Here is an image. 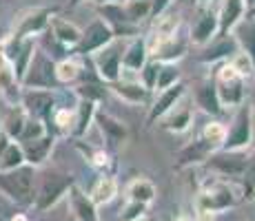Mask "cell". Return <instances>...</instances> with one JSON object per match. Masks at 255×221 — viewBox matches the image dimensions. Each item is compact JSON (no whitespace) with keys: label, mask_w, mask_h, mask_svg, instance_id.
I'll use <instances>...</instances> for the list:
<instances>
[{"label":"cell","mask_w":255,"mask_h":221,"mask_svg":"<svg viewBox=\"0 0 255 221\" xmlns=\"http://www.w3.org/2000/svg\"><path fill=\"white\" fill-rule=\"evenodd\" d=\"M22 164H27L24 159V150L20 146V142L11 140V144L4 148V153L0 155V170H13V168H20Z\"/></svg>","instance_id":"obj_38"},{"label":"cell","mask_w":255,"mask_h":221,"mask_svg":"<svg viewBox=\"0 0 255 221\" xmlns=\"http://www.w3.org/2000/svg\"><path fill=\"white\" fill-rule=\"evenodd\" d=\"M191 42H189V36H182V33H175L173 38H169V40L155 44V47L149 49V56L153 58V60L162 62V65H178L180 60L186 56V51H189Z\"/></svg>","instance_id":"obj_19"},{"label":"cell","mask_w":255,"mask_h":221,"mask_svg":"<svg viewBox=\"0 0 255 221\" xmlns=\"http://www.w3.org/2000/svg\"><path fill=\"white\" fill-rule=\"evenodd\" d=\"M38 186V168L31 164H22L20 168L0 170V193L18 208H33Z\"/></svg>","instance_id":"obj_1"},{"label":"cell","mask_w":255,"mask_h":221,"mask_svg":"<svg viewBox=\"0 0 255 221\" xmlns=\"http://www.w3.org/2000/svg\"><path fill=\"white\" fill-rule=\"evenodd\" d=\"M82 2V0H69V7L73 9V7H78V4H80Z\"/></svg>","instance_id":"obj_55"},{"label":"cell","mask_w":255,"mask_h":221,"mask_svg":"<svg viewBox=\"0 0 255 221\" xmlns=\"http://www.w3.org/2000/svg\"><path fill=\"white\" fill-rule=\"evenodd\" d=\"M60 91V88H58ZM58 91H47V88H22L20 95V106L27 111L29 117L49 124L51 113L58 104Z\"/></svg>","instance_id":"obj_9"},{"label":"cell","mask_w":255,"mask_h":221,"mask_svg":"<svg viewBox=\"0 0 255 221\" xmlns=\"http://www.w3.org/2000/svg\"><path fill=\"white\" fill-rule=\"evenodd\" d=\"M231 33H233L235 42H238L240 51L247 53L255 65V16H251V13L247 11L238 20V24L231 29Z\"/></svg>","instance_id":"obj_27"},{"label":"cell","mask_w":255,"mask_h":221,"mask_svg":"<svg viewBox=\"0 0 255 221\" xmlns=\"http://www.w3.org/2000/svg\"><path fill=\"white\" fill-rule=\"evenodd\" d=\"M27 120H29V115H27V111H24L20 104L18 106H7L4 113H2V120H0V129L7 133L11 140L18 142V137H20L24 124H27Z\"/></svg>","instance_id":"obj_35"},{"label":"cell","mask_w":255,"mask_h":221,"mask_svg":"<svg viewBox=\"0 0 255 221\" xmlns=\"http://www.w3.org/2000/svg\"><path fill=\"white\" fill-rule=\"evenodd\" d=\"M215 88H218L220 102L224 109H238L242 102H247V80L240 75L227 77V80H213Z\"/></svg>","instance_id":"obj_22"},{"label":"cell","mask_w":255,"mask_h":221,"mask_svg":"<svg viewBox=\"0 0 255 221\" xmlns=\"http://www.w3.org/2000/svg\"><path fill=\"white\" fill-rule=\"evenodd\" d=\"M76 184V177L58 168L40 170L38 168V186H36V201L33 210L36 213H47L53 206H58L69 195L71 186Z\"/></svg>","instance_id":"obj_3"},{"label":"cell","mask_w":255,"mask_h":221,"mask_svg":"<svg viewBox=\"0 0 255 221\" xmlns=\"http://www.w3.org/2000/svg\"><path fill=\"white\" fill-rule=\"evenodd\" d=\"M160 129L169 131V133H184L193 126V111H191V104H184V102H178L162 120L158 122Z\"/></svg>","instance_id":"obj_29"},{"label":"cell","mask_w":255,"mask_h":221,"mask_svg":"<svg viewBox=\"0 0 255 221\" xmlns=\"http://www.w3.org/2000/svg\"><path fill=\"white\" fill-rule=\"evenodd\" d=\"M118 195V179L109 173H100L96 181H93L91 190H89V197L93 199L96 206H107L116 199Z\"/></svg>","instance_id":"obj_33"},{"label":"cell","mask_w":255,"mask_h":221,"mask_svg":"<svg viewBox=\"0 0 255 221\" xmlns=\"http://www.w3.org/2000/svg\"><path fill=\"white\" fill-rule=\"evenodd\" d=\"M109 93L118 95L122 102H127V104H144V102H149V97H151V91L138 80V75L135 77H120V80L111 82Z\"/></svg>","instance_id":"obj_21"},{"label":"cell","mask_w":255,"mask_h":221,"mask_svg":"<svg viewBox=\"0 0 255 221\" xmlns=\"http://www.w3.org/2000/svg\"><path fill=\"white\" fill-rule=\"evenodd\" d=\"M9 221H29V217L22 213V210H16V213L11 215V219H9Z\"/></svg>","instance_id":"obj_50"},{"label":"cell","mask_w":255,"mask_h":221,"mask_svg":"<svg viewBox=\"0 0 255 221\" xmlns=\"http://www.w3.org/2000/svg\"><path fill=\"white\" fill-rule=\"evenodd\" d=\"M4 47V56H7L9 65H11L13 73H16L18 82L22 84V77L29 69V62H31L33 53H36V38H16V36H9L2 40Z\"/></svg>","instance_id":"obj_10"},{"label":"cell","mask_w":255,"mask_h":221,"mask_svg":"<svg viewBox=\"0 0 255 221\" xmlns=\"http://www.w3.org/2000/svg\"><path fill=\"white\" fill-rule=\"evenodd\" d=\"M160 65H162V62H158V60H153V58H149V60H146V65L142 67L140 73H138V80H140L146 88H149L151 93L155 91V82H158Z\"/></svg>","instance_id":"obj_42"},{"label":"cell","mask_w":255,"mask_h":221,"mask_svg":"<svg viewBox=\"0 0 255 221\" xmlns=\"http://www.w3.org/2000/svg\"><path fill=\"white\" fill-rule=\"evenodd\" d=\"M96 113H98V104L91 100H80L76 102V117H73V129H71V137L73 140H82V137L89 133L91 124L96 122Z\"/></svg>","instance_id":"obj_31"},{"label":"cell","mask_w":255,"mask_h":221,"mask_svg":"<svg viewBox=\"0 0 255 221\" xmlns=\"http://www.w3.org/2000/svg\"><path fill=\"white\" fill-rule=\"evenodd\" d=\"M251 166V155L249 150H213L209 155V159L204 161V168L211 175H218L220 179H229V181H242L244 173Z\"/></svg>","instance_id":"obj_4"},{"label":"cell","mask_w":255,"mask_h":221,"mask_svg":"<svg viewBox=\"0 0 255 221\" xmlns=\"http://www.w3.org/2000/svg\"><path fill=\"white\" fill-rule=\"evenodd\" d=\"M195 221H215L213 213H204V210H198V219Z\"/></svg>","instance_id":"obj_49"},{"label":"cell","mask_w":255,"mask_h":221,"mask_svg":"<svg viewBox=\"0 0 255 221\" xmlns=\"http://www.w3.org/2000/svg\"><path fill=\"white\" fill-rule=\"evenodd\" d=\"M146 210H149V206H146V204L127 199L125 208L120 210V217H118V221H138L142 217H146Z\"/></svg>","instance_id":"obj_45"},{"label":"cell","mask_w":255,"mask_h":221,"mask_svg":"<svg viewBox=\"0 0 255 221\" xmlns=\"http://www.w3.org/2000/svg\"><path fill=\"white\" fill-rule=\"evenodd\" d=\"M22 88H47V91H58L60 86L56 75V62L47 56L45 49H36L29 69L22 77Z\"/></svg>","instance_id":"obj_6"},{"label":"cell","mask_w":255,"mask_h":221,"mask_svg":"<svg viewBox=\"0 0 255 221\" xmlns=\"http://www.w3.org/2000/svg\"><path fill=\"white\" fill-rule=\"evenodd\" d=\"M149 44H146L144 36H135L131 38L129 44L122 49V71H129L133 75H138L140 69L146 65L149 60Z\"/></svg>","instance_id":"obj_23"},{"label":"cell","mask_w":255,"mask_h":221,"mask_svg":"<svg viewBox=\"0 0 255 221\" xmlns=\"http://www.w3.org/2000/svg\"><path fill=\"white\" fill-rule=\"evenodd\" d=\"M242 197H244L242 186H235L233 181L211 175V179L202 186L198 199H195V208L204 210V213L220 215L229 208H235Z\"/></svg>","instance_id":"obj_2"},{"label":"cell","mask_w":255,"mask_h":221,"mask_svg":"<svg viewBox=\"0 0 255 221\" xmlns=\"http://www.w3.org/2000/svg\"><path fill=\"white\" fill-rule=\"evenodd\" d=\"M155 197H158V188H155V184L151 179H146V177H135V179H131L129 186H127V199L129 201H140V204L151 206Z\"/></svg>","instance_id":"obj_37"},{"label":"cell","mask_w":255,"mask_h":221,"mask_svg":"<svg viewBox=\"0 0 255 221\" xmlns=\"http://www.w3.org/2000/svg\"><path fill=\"white\" fill-rule=\"evenodd\" d=\"M22 95V84L18 82L16 73H13L11 65H9L7 56H4V47L0 40V97L7 106H18Z\"/></svg>","instance_id":"obj_17"},{"label":"cell","mask_w":255,"mask_h":221,"mask_svg":"<svg viewBox=\"0 0 255 221\" xmlns=\"http://www.w3.org/2000/svg\"><path fill=\"white\" fill-rule=\"evenodd\" d=\"M138 221H153V219H146V217H142V219H138Z\"/></svg>","instance_id":"obj_58"},{"label":"cell","mask_w":255,"mask_h":221,"mask_svg":"<svg viewBox=\"0 0 255 221\" xmlns=\"http://www.w3.org/2000/svg\"><path fill=\"white\" fill-rule=\"evenodd\" d=\"M182 82V73H180L178 65H160L158 82H155V91H164V88Z\"/></svg>","instance_id":"obj_41"},{"label":"cell","mask_w":255,"mask_h":221,"mask_svg":"<svg viewBox=\"0 0 255 221\" xmlns=\"http://www.w3.org/2000/svg\"><path fill=\"white\" fill-rule=\"evenodd\" d=\"M193 97H195V106H200V111L207 113L211 117H222L224 113H227V109H224L222 102H220L213 77L198 82L193 88Z\"/></svg>","instance_id":"obj_20"},{"label":"cell","mask_w":255,"mask_h":221,"mask_svg":"<svg viewBox=\"0 0 255 221\" xmlns=\"http://www.w3.org/2000/svg\"><path fill=\"white\" fill-rule=\"evenodd\" d=\"M16 210H22V208H18L16 204H11V201L4 197L2 193H0V221H9Z\"/></svg>","instance_id":"obj_46"},{"label":"cell","mask_w":255,"mask_h":221,"mask_svg":"<svg viewBox=\"0 0 255 221\" xmlns=\"http://www.w3.org/2000/svg\"><path fill=\"white\" fill-rule=\"evenodd\" d=\"M89 60H91L96 75L105 84H111V82L122 77V49L116 44V40L111 44H107L105 49H100V51H96Z\"/></svg>","instance_id":"obj_11"},{"label":"cell","mask_w":255,"mask_h":221,"mask_svg":"<svg viewBox=\"0 0 255 221\" xmlns=\"http://www.w3.org/2000/svg\"><path fill=\"white\" fill-rule=\"evenodd\" d=\"M229 62H231V67L235 69V73H238L240 77H244V80H247V77H253V75H255V65L251 62V58H249L247 53L238 51Z\"/></svg>","instance_id":"obj_44"},{"label":"cell","mask_w":255,"mask_h":221,"mask_svg":"<svg viewBox=\"0 0 255 221\" xmlns=\"http://www.w3.org/2000/svg\"><path fill=\"white\" fill-rule=\"evenodd\" d=\"M122 2H125V11L129 20L138 27L151 18V0H122Z\"/></svg>","instance_id":"obj_39"},{"label":"cell","mask_w":255,"mask_h":221,"mask_svg":"<svg viewBox=\"0 0 255 221\" xmlns=\"http://www.w3.org/2000/svg\"><path fill=\"white\" fill-rule=\"evenodd\" d=\"M11 144V137L7 135V133H4L2 129H0V155L4 153V148H7V146Z\"/></svg>","instance_id":"obj_48"},{"label":"cell","mask_w":255,"mask_h":221,"mask_svg":"<svg viewBox=\"0 0 255 221\" xmlns=\"http://www.w3.org/2000/svg\"><path fill=\"white\" fill-rule=\"evenodd\" d=\"M53 144H56V135L49 133V131L42 137H38V140L27 142V144H20L22 150H24V159H27V164L36 166V168H42V166L47 164L49 155H51Z\"/></svg>","instance_id":"obj_26"},{"label":"cell","mask_w":255,"mask_h":221,"mask_svg":"<svg viewBox=\"0 0 255 221\" xmlns=\"http://www.w3.org/2000/svg\"><path fill=\"white\" fill-rule=\"evenodd\" d=\"M213 146L209 144L207 140L198 137V140H191L186 146L178 150L175 155V161H173V168L175 170H184V168H193V166H204V161L209 159V155L213 153Z\"/></svg>","instance_id":"obj_18"},{"label":"cell","mask_w":255,"mask_h":221,"mask_svg":"<svg viewBox=\"0 0 255 221\" xmlns=\"http://www.w3.org/2000/svg\"><path fill=\"white\" fill-rule=\"evenodd\" d=\"M71 91H73V95L80 97V100H91V102H96V104H100V102L109 95V84H105V82L93 73L89 77L87 75L82 77L76 86H71Z\"/></svg>","instance_id":"obj_32"},{"label":"cell","mask_w":255,"mask_h":221,"mask_svg":"<svg viewBox=\"0 0 255 221\" xmlns=\"http://www.w3.org/2000/svg\"><path fill=\"white\" fill-rule=\"evenodd\" d=\"M171 4H173V0H151V18L149 20H155V18H160L164 11H169Z\"/></svg>","instance_id":"obj_47"},{"label":"cell","mask_w":255,"mask_h":221,"mask_svg":"<svg viewBox=\"0 0 255 221\" xmlns=\"http://www.w3.org/2000/svg\"><path fill=\"white\" fill-rule=\"evenodd\" d=\"M173 221H193V219H191V217H186V215H180V217H175Z\"/></svg>","instance_id":"obj_54"},{"label":"cell","mask_w":255,"mask_h":221,"mask_svg":"<svg viewBox=\"0 0 255 221\" xmlns=\"http://www.w3.org/2000/svg\"><path fill=\"white\" fill-rule=\"evenodd\" d=\"M76 148L82 153L85 161H89L91 168L100 170V173H107L111 168V164H114V157L105 146H85L80 140H76Z\"/></svg>","instance_id":"obj_36"},{"label":"cell","mask_w":255,"mask_h":221,"mask_svg":"<svg viewBox=\"0 0 255 221\" xmlns=\"http://www.w3.org/2000/svg\"><path fill=\"white\" fill-rule=\"evenodd\" d=\"M114 40H118V38L111 31V27L102 18H96L91 24H87V29H82L80 42H78V47L71 53H76L80 58H91L96 51L105 49L107 44H111Z\"/></svg>","instance_id":"obj_8"},{"label":"cell","mask_w":255,"mask_h":221,"mask_svg":"<svg viewBox=\"0 0 255 221\" xmlns=\"http://www.w3.org/2000/svg\"><path fill=\"white\" fill-rule=\"evenodd\" d=\"M58 16V7H31L24 9L13 20L11 36L16 38H38L49 31V24Z\"/></svg>","instance_id":"obj_7"},{"label":"cell","mask_w":255,"mask_h":221,"mask_svg":"<svg viewBox=\"0 0 255 221\" xmlns=\"http://www.w3.org/2000/svg\"><path fill=\"white\" fill-rule=\"evenodd\" d=\"M151 22H153V27H151V33H149V38H146L149 49L155 47V44H160V42H164V40H169V38H173L175 33H180L182 18H180L178 11H171L169 9V11H164L162 16L151 20Z\"/></svg>","instance_id":"obj_25"},{"label":"cell","mask_w":255,"mask_h":221,"mask_svg":"<svg viewBox=\"0 0 255 221\" xmlns=\"http://www.w3.org/2000/svg\"><path fill=\"white\" fill-rule=\"evenodd\" d=\"M186 95V84L184 82H178V84L164 88V91H158V97L153 100V104L149 106V115H146V126L158 124L160 120L173 109L178 102H182Z\"/></svg>","instance_id":"obj_16"},{"label":"cell","mask_w":255,"mask_h":221,"mask_svg":"<svg viewBox=\"0 0 255 221\" xmlns=\"http://www.w3.org/2000/svg\"><path fill=\"white\" fill-rule=\"evenodd\" d=\"M244 2H247V11H249L251 7H255V0H244Z\"/></svg>","instance_id":"obj_56"},{"label":"cell","mask_w":255,"mask_h":221,"mask_svg":"<svg viewBox=\"0 0 255 221\" xmlns=\"http://www.w3.org/2000/svg\"><path fill=\"white\" fill-rule=\"evenodd\" d=\"M251 111H253V120H255V97L251 100Z\"/></svg>","instance_id":"obj_57"},{"label":"cell","mask_w":255,"mask_h":221,"mask_svg":"<svg viewBox=\"0 0 255 221\" xmlns=\"http://www.w3.org/2000/svg\"><path fill=\"white\" fill-rule=\"evenodd\" d=\"M218 33H220L218 9H213L211 4H202L198 11V18L193 20V27H191V31H189V42L202 49L204 44H209Z\"/></svg>","instance_id":"obj_13"},{"label":"cell","mask_w":255,"mask_h":221,"mask_svg":"<svg viewBox=\"0 0 255 221\" xmlns=\"http://www.w3.org/2000/svg\"><path fill=\"white\" fill-rule=\"evenodd\" d=\"M178 2H186V0H178Z\"/></svg>","instance_id":"obj_59"},{"label":"cell","mask_w":255,"mask_h":221,"mask_svg":"<svg viewBox=\"0 0 255 221\" xmlns=\"http://www.w3.org/2000/svg\"><path fill=\"white\" fill-rule=\"evenodd\" d=\"M85 58L71 53L69 58H62L56 62V75L60 86H76L78 82L85 77V65H82Z\"/></svg>","instance_id":"obj_30"},{"label":"cell","mask_w":255,"mask_h":221,"mask_svg":"<svg viewBox=\"0 0 255 221\" xmlns=\"http://www.w3.org/2000/svg\"><path fill=\"white\" fill-rule=\"evenodd\" d=\"M67 199H69V210H71V215H73V219L76 221H100L98 206L93 204L89 193H85L78 184L71 186Z\"/></svg>","instance_id":"obj_24"},{"label":"cell","mask_w":255,"mask_h":221,"mask_svg":"<svg viewBox=\"0 0 255 221\" xmlns=\"http://www.w3.org/2000/svg\"><path fill=\"white\" fill-rule=\"evenodd\" d=\"M244 13H247V2H244V0H222V2H220V9H218L220 33L231 31Z\"/></svg>","instance_id":"obj_34"},{"label":"cell","mask_w":255,"mask_h":221,"mask_svg":"<svg viewBox=\"0 0 255 221\" xmlns=\"http://www.w3.org/2000/svg\"><path fill=\"white\" fill-rule=\"evenodd\" d=\"M253 142V111L251 102H242L235 109L231 122L227 126L222 150H249Z\"/></svg>","instance_id":"obj_5"},{"label":"cell","mask_w":255,"mask_h":221,"mask_svg":"<svg viewBox=\"0 0 255 221\" xmlns=\"http://www.w3.org/2000/svg\"><path fill=\"white\" fill-rule=\"evenodd\" d=\"M89 2H93V4H98V7H100V4H109V2H118V0H89Z\"/></svg>","instance_id":"obj_51"},{"label":"cell","mask_w":255,"mask_h":221,"mask_svg":"<svg viewBox=\"0 0 255 221\" xmlns=\"http://www.w3.org/2000/svg\"><path fill=\"white\" fill-rule=\"evenodd\" d=\"M191 2H195V4H200V7H202V4H211L213 0H191Z\"/></svg>","instance_id":"obj_52"},{"label":"cell","mask_w":255,"mask_h":221,"mask_svg":"<svg viewBox=\"0 0 255 221\" xmlns=\"http://www.w3.org/2000/svg\"><path fill=\"white\" fill-rule=\"evenodd\" d=\"M49 36H53V40H56L60 47L69 49V51H73V49L78 47V42H80V36H82V29L76 27L73 22L65 20V18H53L51 24H49Z\"/></svg>","instance_id":"obj_28"},{"label":"cell","mask_w":255,"mask_h":221,"mask_svg":"<svg viewBox=\"0 0 255 221\" xmlns=\"http://www.w3.org/2000/svg\"><path fill=\"white\" fill-rule=\"evenodd\" d=\"M45 133H47L45 122L36 120V117H29L22 133H20V137H18V142H20V144H27V142H33V140H38V137H42Z\"/></svg>","instance_id":"obj_43"},{"label":"cell","mask_w":255,"mask_h":221,"mask_svg":"<svg viewBox=\"0 0 255 221\" xmlns=\"http://www.w3.org/2000/svg\"><path fill=\"white\" fill-rule=\"evenodd\" d=\"M93 124H98V129L102 133V140H105V148L109 150L111 155H114L127 142V137H129V131H127L125 122H120L118 117L111 115V113H105L100 109L96 113V122H93Z\"/></svg>","instance_id":"obj_14"},{"label":"cell","mask_w":255,"mask_h":221,"mask_svg":"<svg viewBox=\"0 0 255 221\" xmlns=\"http://www.w3.org/2000/svg\"><path fill=\"white\" fill-rule=\"evenodd\" d=\"M240 51L238 42H235L233 33H218L209 44H204L202 51H200L198 60L202 65H218V62H227L231 60L235 53Z\"/></svg>","instance_id":"obj_15"},{"label":"cell","mask_w":255,"mask_h":221,"mask_svg":"<svg viewBox=\"0 0 255 221\" xmlns=\"http://www.w3.org/2000/svg\"><path fill=\"white\" fill-rule=\"evenodd\" d=\"M98 16L109 24L111 31L116 33V38H129L131 40V38L140 36V27L129 20L122 0L109 2V4H100V7H98Z\"/></svg>","instance_id":"obj_12"},{"label":"cell","mask_w":255,"mask_h":221,"mask_svg":"<svg viewBox=\"0 0 255 221\" xmlns=\"http://www.w3.org/2000/svg\"><path fill=\"white\" fill-rule=\"evenodd\" d=\"M4 109H7V104H4L2 97H0V120H2V113H4Z\"/></svg>","instance_id":"obj_53"},{"label":"cell","mask_w":255,"mask_h":221,"mask_svg":"<svg viewBox=\"0 0 255 221\" xmlns=\"http://www.w3.org/2000/svg\"><path fill=\"white\" fill-rule=\"evenodd\" d=\"M200 137H202V140H207L215 150L222 148L224 137H227V124H224V122H220V120H211L209 124H204V129L200 131Z\"/></svg>","instance_id":"obj_40"}]
</instances>
